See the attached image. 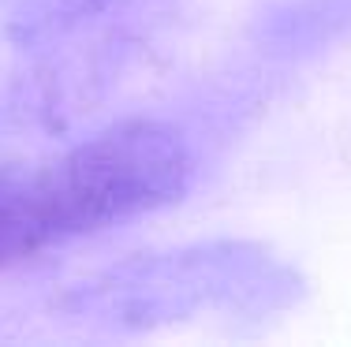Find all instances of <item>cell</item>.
I'll return each instance as SVG.
<instances>
[{
  "label": "cell",
  "mask_w": 351,
  "mask_h": 347,
  "mask_svg": "<svg viewBox=\"0 0 351 347\" xmlns=\"http://www.w3.org/2000/svg\"><path fill=\"white\" fill-rule=\"evenodd\" d=\"M191 146L165 120H120L60 153L0 164V269L180 202Z\"/></svg>",
  "instance_id": "obj_1"
},
{
  "label": "cell",
  "mask_w": 351,
  "mask_h": 347,
  "mask_svg": "<svg viewBox=\"0 0 351 347\" xmlns=\"http://www.w3.org/2000/svg\"><path fill=\"white\" fill-rule=\"evenodd\" d=\"M303 295V272L273 246L210 239L94 272L60 295V313L94 329L142 333L195 318L265 321L299 307Z\"/></svg>",
  "instance_id": "obj_2"
},
{
  "label": "cell",
  "mask_w": 351,
  "mask_h": 347,
  "mask_svg": "<svg viewBox=\"0 0 351 347\" xmlns=\"http://www.w3.org/2000/svg\"><path fill=\"white\" fill-rule=\"evenodd\" d=\"M169 4L172 0H45L41 12L15 30L23 56L19 79H12L15 109L60 120L123 68Z\"/></svg>",
  "instance_id": "obj_3"
}]
</instances>
